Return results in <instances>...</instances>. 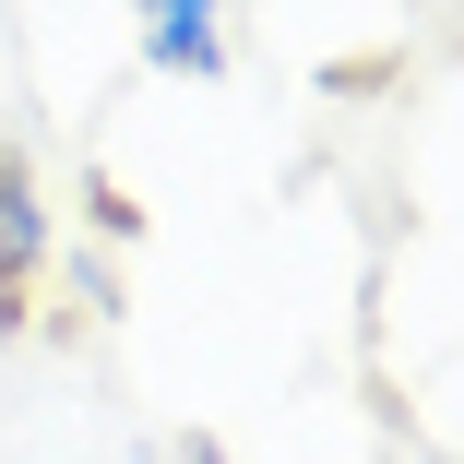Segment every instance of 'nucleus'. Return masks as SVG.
<instances>
[{
  "instance_id": "f03ea898",
  "label": "nucleus",
  "mask_w": 464,
  "mask_h": 464,
  "mask_svg": "<svg viewBox=\"0 0 464 464\" xmlns=\"http://www.w3.org/2000/svg\"><path fill=\"white\" fill-rule=\"evenodd\" d=\"M143 13V60L167 83H215L227 72V0H131Z\"/></svg>"
},
{
  "instance_id": "7ed1b4c3",
  "label": "nucleus",
  "mask_w": 464,
  "mask_h": 464,
  "mask_svg": "<svg viewBox=\"0 0 464 464\" xmlns=\"http://www.w3.org/2000/svg\"><path fill=\"white\" fill-rule=\"evenodd\" d=\"M131 464H227V440H215V429H155Z\"/></svg>"
},
{
  "instance_id": "f257e3e1",
  "label": "nucleus",
  "mask_w": 464,
  "mask_h": 464,
  "mask_svg": "<svg viewBox=\"0 0 464 464\" xmlns=\"http://www.w3.org/2000/svg\"><path fill=\"white\" fill-rule=\"evenodd\" d=\"M48 250H60L48 179H36V155H24V143H0V322H24V310H36Z\"/></svg>"
}]
</instances>
